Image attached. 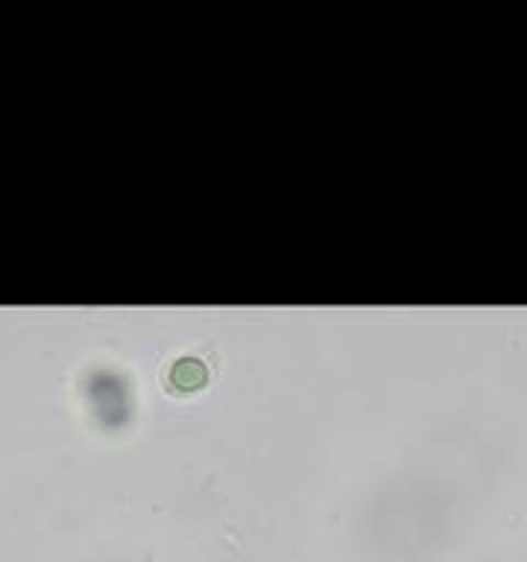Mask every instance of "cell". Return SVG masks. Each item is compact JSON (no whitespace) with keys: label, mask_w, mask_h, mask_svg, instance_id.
<instances>
[{"label":"cell","mask_w":527,"mask_h":562,"mask_svg":"<svg viewBox=\"0 0 527 562\" xmlns=\"http://www.w3.org/2000/svg\"><path fill=\"white\" fill-rule=\"evenodd\" d=\"M205 378H209V372L197 358L176 360V367L170 369V384H173V390H182V393L200 390L205 384Z\"/></svg>","instance_id":"1"}]
</instances>
